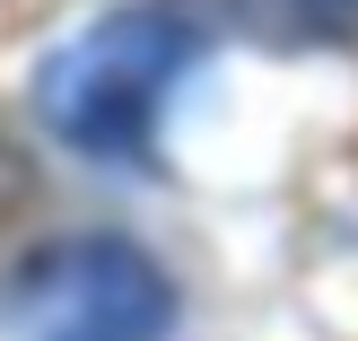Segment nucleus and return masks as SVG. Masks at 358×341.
I'll use <instances>...</instances> for the list:
<instances>
[{
	"mask_svg": "<svg viewBox=\"0 0 358 341\" xmlns=\"http://www.w3.org/2000/svg\"><path fill=\"white\" fill-rule=\"evenodd\" d=\"M201 62V35L184 18L157 9H114L87 35H70L62 53H44L35 70V114L52 123V140L105 167H149L166 88Z\"/></svg>",
	"mask_w": 358,
	"mask_h": 341,
	"instance_id": "f257e3e1",
	"label": "nucleus"
},
{
	"mask_svg": "<svg viewBox=\"0 0 358 341\" xmlns=\"http://www.w3.org/2000/svg\"><path fill=\"white\" fill-rule=\"evenodd\" d=\"M9 324L27 341H166L175 280L122 237H70L17 272Z\"/></svg>",
	"mask_w": 358,
	"mask_h": 341,
	"instance_id": "f03ea898",
	"label": "nucleus"
},
{
	"mask_svg": "<svg viewBox=\"0 0 358 341\" xmlns=\"http://www.w3.org/2000/svg\"><path fill=\"white\" fill-rule=\"evenodd\" d=\"M315 27H358V0H306Z\"/></svg>",
	"mask_w": 358,
	"mask_h": 341,
	"instance_id": "7ed1b4c3",
	"label": "nucleus"
}]
</instances>
